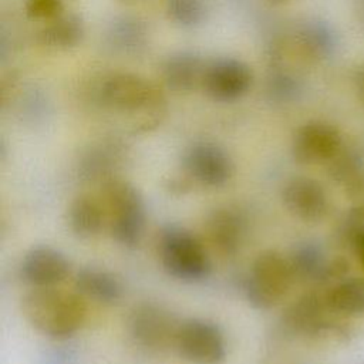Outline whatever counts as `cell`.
Here are the masks:
<instances>
[{"label":"cell","instance_id":"603a6c76","mask_svg":"<svg viewBox=\"0 0 364 364\" xmlns=\"http://www.w3.org/2000/svg\"><path fill=\"white\" fill-rule=\"evenodd\" d=\"M328 173L344 189L364 175V158L354 149H340L330 161Z\"/></svg>","mask_w":364,"mask_h":364},{"label":"cell","instance_id":"2e32d148","mask_svg":"<svg viewBox=\"0 0 364 364\" xmlns=\"http://www.w3.org/2000/svg\"><path fill=\"white\" fill-rule=\"evenodd\" d=\"M74 284L80 294L104 304L118 303L124 296V286L118 276L95 266L81 267Z\"/></svg>","mask_w":364,"mask_h":364},{"label":"cell","instance_id":"d6986e66","mask_svg":"<svg viewBox=\"0 0 364 364\" xmlns=\"http://www.w3.org/2000/svg\"><path fill=\"white\" fill-rule=\"evenodd\" d=\"M294 47L304 58L318 60L331 53L334 37L324 23L309 21L296 31Z\"/></svg>","mask_w":364,"mask_h":364},{"label":"cell","instance_id":"7c38bea8","mask_svg":"<svg viewBox=\"0 0 364 364\" xmlns=\"http://www.w3.org/2000/svg\"><path fill=\"white\" fill-rule=\"evenodd\" d=\"M334 313L326 297L309 293L297 299L284 313V326L297 334L317 337L328 333H336L341 327L330 317Z\"/></svg>","mask_w":364,"mask_h":364},{"label":"cell","instance_id":"7a4b0ae2","mask_svg":"<svg viewBox=\"0 0 364 364\" xmlns=\"http://www.w3.org/2000/svg\"><path fill=\"white\" fill-rule=\"evenodd\" d=\"M104 107L122 114L138 115L135 131H149L161 122L165 98L145 78L131 73H117L105 78L100 87Z\"/></svg>","mask_w":364,"mask_h":364},{"label":"cell","instance_id":"7402d4cb","mask_svg":"<svg viewBox=\"0 0 364 364\" xmlns=\"http://www.w3.org/2000/svg\"><path fill=\"white\" fill-rule=\"evenodd\" d=\"M118 151L114 146L104 145L91 148L80 164V172L85 179H102V183L112 176V172L118 162Z\"/></svg>","mask_w":364,"mask_h":364},{"label":"cell","instance_id":"8fae6325","mask_svg":"<svg viewBox=\"0 0 364 364\" xmlns=\"http://www.w3.org/2000/svg\"><path fill=\"white\" fill-rule=\"evenodd\" d=\"M71 270L68 257L47 245L28 249L20 263L21 279L33 287H50L61 283Z\"/></svg>","mask_w":364,"mask_h":364},{"label":"cell","instance_id":"4fadbf2b","mask_svg":"<svg viewBox=\"0 0 364 364\" xmlns=\"http://www.w3.org/2000/svg\"><path fill=\"white\" fill-rule=\"evenodd\" d=\"M286 209L304 222L321 220L328 209V199L323 185L307 176H296L286 182L282 192Z\"/></svg>","mask_w":364,"mask_h":364},{"label":"cell","instance_id":"8992f818","mask_svg":"<svg viewBox=\"0 0 364 364\" xmlns=\"http://www.w3.org/2000/svg\"><path fill=\"white\" fill-rule=\"evenodd\" d=\"M173 347L191 364H220L226 358L223 331L216 323L202 317L181 320Z\"/></svg>","mask_w":364,"mask_h":364},{"label":"cell","instance_id":"3957f363","mask_svg":"<svg viewBox=\"0 0 364 364\" xmlns=\"http://www.w3.org/2000/svg\"><path fill=\"white\" fill-rule=\"evenodd\" d=\"M159 257L164 270L183 283H199L209 277L212 263L202 242L181 225H166L159 233Z\"/></svg>","mask_w":364,"mask_h":364},{"label":"cell","instance_id":"ba28073f","mask_svg":"<svg viewBox=\"0 0 364 364\" xmlns=\"http://www.w3.org/2000/svg\"><path fill=\"white\" fill-rule=\"evenodd\" d=\"M182 166L189 178L205 186H223L235 172L230 155L218 144L196 142L191 145L183 156Z\"/></svg>","mask_w":364,"mask_h":364},{"label":"cell","instance_id":"277c9868","mask_svg":"<svg viewBox=\"0 0 364 364\" xmlns=\"http://www.w3.org/2000/svg\"><path fill=\"white\" fill-rule=\"evenodd\" d=\"M102 198L115 242L125 247H136L146 223L145 202L138 188L114 176L102 183Z\"/></svg>","mask_w":364,"mask_h":364},{"label":"cell","instance_id":"44dd1931","mask_svg":"<svg viewBox=\"0 0 364 364\" xmlns=\"http://www.w3.org/2000/svg\"><path fill=\"white\" fill-rule=\"evenodd\" d=\"M289 262L291 264L294 277L321 283L328 259H326L324 252L317 243L304 242L291 250Z\"/></svg>","mask_w":364,"mask_h":364},{"label":"cell","instance_id":"d4e9b609","mask_svg":"<svg viewBox=\"0 0 364 364\" xmlns=\"http://www.w3.org/2000/svg\"><path fill=\"white\" fill-rule=\"evenodd\" d=\"M166 11L178 26L195 27L203 21L206 4L205 0H168Z\"/></svg>","mask_w":364,"mask_h":364},{"label":"cell","instance_id":"30bf717a","mask_svg":"<svg viewBox=\"0 0 364 364\" xmlns=\"http://www.w3.org/2000/svg\"><path fill=\"white\" fill-rule=\"evenodd\" d=\"M343 148L338 129L324 121H310L294 134L291 144L293 158L306 165L330 162Z\"/></svg>","mask_w":364,"mask_h":364},{"label":"cell","instance_id":"6da1fadb","mask_svg":"<svg viewBox=\"0 0 364 364\" xmlns=\"http://www.w3.org/2000/svg\"><path fill=\"white\" fill-rule=\"evenodd\" d=\"M21 311L31 327L57 340L74 336L87 317L84 296L55 286L33 287L21 299Z\"/></svg>","mask_w":364,"mask_h":364},{"label":"cell","instance_id":"5bb4252c","mask_svg":"<svg viewBox=\"0 0 364 364\" xmlns=\"http://www.w3.org/2000/svg\"><path fill=\"white\" fill-rule=\"evenodd\" d=\"M210 243L226 256L235 255L246 236V219L242 212L230 206L213 209L205 222Z\"/></svg>","mask_w":364,"mask_h":364},{"label":"cell","instance_id":"4316f807","mask_svg":"<svg viewBox=\"0 0 364 364\" xmlns=\"http://www.w3.org/2000/svg\"><path fill=\"white\" fill-rule=\"evenodd\" d=\"M267 91L273 100L283 102V101L291 100L297 94L299 84L294 77L286 73H279L269 80Z\"/></svg>","mask_w":364,"mask_h":364},{"label":"cell","instance_id":"ffe728a7","mask_svg":"<svg viewBox=\"0 0 364 364\" xmlns=\"http://www.w3.org/2000/svg\"><path fill=\"white\" fill-rule=\"evenodd\" d=\"M334 313L364 314V280L351 277L337 282L324 296Z\"/></svg>","mask_w":364,"mask_h":364},{"label":"cell","instance_id":"5b68a950","mask_svg":"<svg viewBox=\"0 0 364 364\" xmlns=\"http://www.w3.org/2000/svg\"><path fill=\"white\" fill-rule=\"evenodd\" d=\"M293 279L289 257L277 250H263L253 260L246 277L247 301L259 310L273 309L286 297Z\"/></svg>","mask_w":364,"mask_h":364},{"label":"cell","instance_id":"83f0119b","mask_svg":"<svg viewBox=\"0 0 364 364\" xmlns=\"http://www.w3.org/2000/svg\"><path fill=\"white\" fill-rule=\"evenodd\" d=\"M354 88L360 101L364 104V64L357 67L354 73Z\"/></svg>","mask_w":364,"mask_h":364},{"label":"cell","instance_id":"4dcf8cb0","mask_svg":"<svg viewBox=\"0 0 364 364\" xmlns=\"http://www.w3.org/2000/svg\"><path fill=\"white\" fill-rule=\"evenodd\" d=\"M357 17L364 24V0L357 1Z\"/></svg>","mask_w":364,"mask_h":364},{"label":"cell","instance_id":"cb8c5ba5","mask_svg":"<svg viewBox=\"0 0 364 364\" xmlns=\"http://www.w3.org/2000/svg\"><path fill=\"white\" fill-rule=\"evenodd\" d=\"M145 27L135 18H122L112 26L109 37L122 51H135L145 41Z\"/></svg>","mask_w":364,"mask_h":364},{"label":"cell","instance_id":"f546056e","mask_svg":"<svg viewBox=\"0 0 364 364\" xmlns=\"http://www.w3.org/2000/svg\"><path fill=\"white\" fill-rule=\"evenodd\" d=\"M355 205L351 208L363 220H364V195L360 196L357 200H354Z\"/></svg>","mask_w":364,"mask_h":364},{"label":"cell","instance_id":"484cf974","mask_svg":"<svg viewBox=\"0 0 364 364\" xmlns=\"http://www.w3.org/2000/svg\"><path fill=\"white\" fill-rule=\"evenodd\" d=\"M24 10L31 20L46 23L64 14V6L61 0H26Z\"/></svg>","mask_w":364,"mask_h":364},{"label":"cell","instance_id":"ac0fdd59","mask_svg":"<svg viewBox=\"0 0 364 364\" xmlns=\"http://www.w3.org/2000/svg\"><path fill=\"white\" fill-rule=\"evenodd\" d=\"M85 34V27L80 16L61 14L48 21L38 33V41L53 50H68L77 47Z\"/></svg>","mask_w":364,"mask_h":364},{"label":"cell","instance_id":"f1b7e54d","mask_svg":"<svg viewBox=\"0 0 364 364\" xmlns=\"http://www.w3.org/2000/svg\"><path fill=\"white\" fill-rule=\"evenodd\" d=\"M354 249H355V252H357V255L360 257V262H361V264L364 267V232H361V235L357 237Z\"/></svg>","mask_w":364,"mask_h":364},{"label":"cell","instance_id":"9c48e42d","mask_svg":"<svg viewBox=\"0 0 364 364\" xmlns=\"http://www.w3.org/2000/svg\"><path fill=\"white\" fill-rule=\"evenodd\" d=\"M252 80V70L243 61L219 58L206 64L202 90L213 101L230 102L249 91Z\"/></svg>","mask_w":364,"mask_h":364},{"label":"cell","instance_id":"9a60e30c","mask_svg":"<svg viewBox=\"0 0 364 364\" xmlns=\"http://www.w3.org/2000/svg\"><path fill=\"white\" fill-rule=\"evenodd\" d=\"M206 64L191 51H179L166 58L162 65V78L166 87L176 92H191L202 88Z\"/></svg>","mask_w":364,"mask_h":364},{"label":"cell","instance_id":"1f68e13d","mask_svg":"<svg viewBox=\"0 0 364 364\" xmlns=\"http://www.w3.org/2000/svg\"><path fill=\"white\" fill-rule=\"evenodd\" d=\"M272 1H283V0H272Z\"/></svg>","mask_w":364,"mask_h":364},{"label":"cell","instance_id":"e0dca14e","mask_svg":"<svg viewBox=\"0 0 364 364\" xmlns=\"http://www.w3.org/2000/svg\"><path fill=\"white\" fill-rule=\"evenodd\" d=\"M107 216L104 203L95 196L81 193L71 202L68 208V225L71 232L80 239H90L97 236Z\"/></svg>","mask_w":364,"mask_h":364},{"label":"cell","instance_id":"52a82bcc","mask_svg":"<svg viewBox=\"0 0 364 364\" xmlns=\"http://www.w3.org/2000/svg\"><path fill=\"white\" fill-rule=\"evenodd\" d=\"M181 320L156 303L135 306L128 317V333L135 344L146 350H162L175 346Z\"/></svg>","mask_w":364,"mask_h":364}]
</instances>
